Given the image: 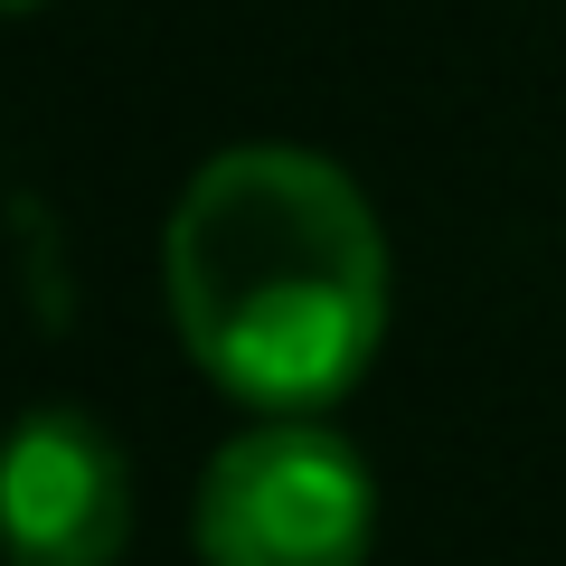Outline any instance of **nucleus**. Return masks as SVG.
<instances>
[{
  "instance_id": "f03ea898",
  "label": "nucleus",
  "mask_w": 566,
  "mask_h": 566,
  "mask_svg": "<svg viewBox=\"0 0 566 566\" xmlns=\"http://www.w3.org/2000/svg\"><path fill=\"white\" fill-rule=\"evenodd\" d=\"M378 482L322 416H264L199 472V566H368Z\"/></svg>"
},
{
  "instance_id": "20e7f679",
  "label": "nucleus",
  "mask_w": 566,
  "mask_h": 566,
  "mask_svg": "<svg viewBox=\"0 0 566 566\" xmlns=\"http://www.w3.org/2000/svg\"><path fill=\"white\" fill-rule=\"evenodd\" d=\"M0 10H39V0H0Z\"/></svg>"
},
{
  "instance_id": "7ed1b4c3",
  "label": "nucleus",
  "mask_w": 566,
  "mask_h": 566,
  "mask_svg": "<svg viewBox=\"0 0 566 566\" xmlns=\"http://www.w3.org/2000/svg\"><path fill=\"white\" fill-rule=\"evenodd\" d=\"M133 538V463L76 406H39L0 434V557L114 566Z\"/></svg>"
},
{
  "instance_id": "f257e3e1",
  "label": "nucleus",
  "mask_w": 566,
  "mask_h": 566,
  "mask_svg": "<svg viewBox=\"0 0 566 566\" xmlns=\"http://www.w3.org/2000/svg\"><path fill=\"white\" fill-rule=\"evenodd\" d=\"M180 349L255 416H322L387 340V237L340 161L293 142L218 151L161 237Z\"/></svg>"
}]
</instances>
